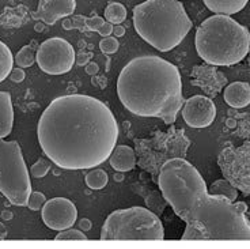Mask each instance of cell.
I'll return each mask as SVG.
<instances>
[{"instance_id":"1","label":"cell","mask_w":250,"mask_h":249,"mask_svg":"<svg viewBox=\"0 0 250 249\" xmlns=\"http://www.w3.org/2000/svg\"><path fill=\"white\" fill-rule=\"evenodd\" d=\"M37 136L45 156L59 168L83 170L109 159L119 139V125L102 101L69 94L55 98L42 112Z\"/></svg>"},{"instance_id":"2","label":"cell","mask_w":250,"mask_h":249,"mask_svg":"<svg viewBox=\"0 0 250 249\" xmlns=\"http://www.w3.org/2000/svg\"><path fill=\"white\" fill-rule=\"evenodd\" d=\"M158 185L187 227L184 241H250V217L244 202L208 193L200 172L190 162L175 157L163 162Z\"/></svg>"},{"instance_id":"3","label":"cell","mask_w":250,"mask_h":249,"mask_svg":"<svg viewBox=\"0 0 250 249\" xmlns=\"http://www.w3.org/2000/svg\"><path fill=\"white\" fill-rule=\"evenodd\" d=\"M117 94L129 112L140 117H159L173 124L184 105L181 74L162 57L147 55L132 59L121 69Z\"/></svg>"},{"instance_id":"4","label":"cell","mask_w":250,"mask_h":249,"mask_svg":"<svg viewBox=\"0 0 250 249\" xmlns=\"http://www.w3.org/2000/svg\"><path fill=\"white\" fill-rule=\"evenodd\" d=\"M132 21L139 36L161 52L178 46L193 26L181 0H146L133 8Z\"/></svg>"},{"instance_id":"5","label":"cell","mask_w":250,"mask_h":249,"mask_svg":"<svg viewBox=\"0 0 250 249\" xmlns=\"http://www.w3.org/2000/svg\"><path fill=\"white\" fill-rule=\"evenodd\" d=\"M194 45L207 64L230 67L249 55L250 33L231 17L216 14L197 27Z\"/></svg>"},{"instance_id":"6","label":"cell","mask_w":250,"mask_h":249,"mask_svg":"<svg viewBox=\"0 0 250 249\" xmlns=\"http://www.w3.org/2000/svg\"><path fill=\"white\" fill-rule=\"evenodd\" d=\"M104 241H161L165 229L154 212L146 207H129L112 212L101 229Z\"/></svg>"},{"instance_id":"7","label":"cell","mask_w":250,"mask_h":249,"mask_svg":"<svg viewBox=\"0 0 250 249\" xmlns=\"http://www.w3.org/2000/svg\"><path fill=\"white\" fill-rule=\"evenodd\" d=\"M0 192L14 205L25 207L31 193L30 173L17 140L0 137Z\"/></svg>"},{"instance_id":"8","label":"cell","mask_w":250,"mask_h":249,"mask_svg":"<svg viewBox=\"0 0 250 249\" xmlns=\"http://www.w3.org/2000/svg\"><path fill=\"white\" fill-rule=\"evenodd\" d=\"M218 165L225 179L238 191L250 195V142L222 150L218 156Z\"/></svg>"},{"instance_id":"9","label":"cell","mask_w":250,"mask_h":249,"mask_svg":"<svg viewBox=\"0 0 250 249\" xmlns=\"http://www.w3.org/2000/svg\"><path fill=\"white\" fill-rule=\"evenodd\" d=\"M76 60L75 49L67 40L52 37L45 40L36 52V63L49 75L67 74Z\"/></svg>"},{"instance_id":"10","label":"cell","mask_w":250,"mask_h":249,"mask_svg":"<svg viewBox=\"0 0 250 249\" xmlns=\"http://www.w3.org/2000/svg\"><path fill=\"white\" fill-rule=\"evenodd\" d=\"M78 218L75 204L67 198L46 200L42 207V221L52 230L62 231L72 227Z\"/></svg>"},{"instance_id":"11","label":"cell","mask_w":250,"mask_h":249,"mask_svg":"<svg viewBox=\"0 0 250 249\" xmlns=\"http://www.w3.org/2000/svg\"><path fill=\"white\" fill-rule=\"evenodd\" d=\"M182 117L192 128H207L216 117V106L206 95H193L184 102Z\"/></svg>"},{"instance_id":"12","label":"cell","mask_w":250,"mask_h":249,"mask_svg":"<svg viewBox=\"0 0 250 249\" xmlns=\"http://www.w3.org/2000/svg\"><path fill=\"white\" fill-rule=\"evenodd\" d=\"M75 8V0H40L34 17L46 25H55L60 18L72 15Z\"/></svg>"},{"instance_id":"13","label":"cell","mask_w":250,"mask_h":249,"mask_svg":"<svg viewBox=\"0 0 250 249\" xmlns=\"http://www.w3.org/2000/svg\"><path fill=\"white\" fill-rule=\"evenodd\" d=\"M225 101L235 109H242L250 104V85L246 82H234L225 89Z\"/></svg>"},{"instance_id":"14","label":"cell","mask_w":250,"mask_h":249,"mask_svg":"<svg viewBox=\"0 0 250 249\" xmlns=\"http://www.w3.org/2000/svg\"><path fill=\"white\" fill-rule=\"evenodd\" d=\"M110 166L117 172H129L136 166V153L129 146H117L109 157Z\"/></svg>"},{"instance_id":"15","label":"cell","mask_w":250,"mask_h":249,"mask_svg":"<svg viewBox=\"0 0 250 249\" xmlns=\"http://www.w3.org/2000/svg\"><path fill=\"white\" fill-rule=\"evenodd\" d=\"M14 124V109L11 94L0 91V137L4 139L11 131Z\"/></svg>"},{"instance_id":"16","label":"cell","mask_w":250,"mask_h":249,"mask_svg":"<svg viewBox=\"0 0 250 249\" xmlns=\"http://www.w3.org/2000/svg\"><path fill=\"white\" fill-rule=\"evenodd\" d=\"M208 10L222 15H234L242 11L249 0H203Z\"/></svg>"},{"instance_id":"17","label":"cell","mask_w":250,"mask_h":249,"mask_svg":"<svg viewBox=\"0 0 250 249\" xmlns=\"http://www.w3.org/2000/svg\"><path fill=\"white\" fill-rule=\"evenodd\" d=\"M209 192L212 195H218V196H225L231 202H235L238 198V189L227 179H219L212 182Z\"/></svg>"},{"instance_id":"18","label":"cell","mask_w":250,"mask_h":249,"mask_svg":"<svg viewBox=\"0 0 250 249\" xmlns=\"http://www.w3.org/2000/svg\"><path fill=\"white\" fill-rule=\"evenodd\" d=\"M82 19L84 21L83 23L86 25L84 30H93L97 31L98 34H101L102 37H107L113 33V25L106 22L104 18L101 17H93V18H86L82 17Z\"/></svg>"},{"instance_id":"19","label":"cell","mask_w":250,"mask_h":249,"mask_svg":"<svg viewBox=\"0 0 250 249\" xmlns=\"http://www.w3.org/2000/svg\"><path fill=\"white\" fill-rule=\"evenodd\" d=\"M14 56L10 48L3 41H0V83L10 76L13 71Z\"/></svg>"},{"instance_id":"20","label":"cell","mask_w":250,"mask_h":249,"mask_svg":"<svg viewBox=\"0 0 250 249\" xmlns=\"http://www.w3.org/2000/svg\"><path fill=\"white\" fill-rule=\"evenodd\" d=\"M104 15H105L106 22H109V23H112V25H121L126 19V8H125L124 4L114 1V3L107 4Z\"/></svg>"},{"instance_id":"21","label":"cell","mask_w":250,"mask_h":249,"mask_svg":"<svg viewBox=\"0 0 250 249\" xmlns=\"http://www.w3.org/2000/svg\"><path fill=\"white\" fill-rule=\"evenodd\" d=\"M107 173L104 169H94L91 172H88L86 175V184L88 188L91 189H102L107 185Z\"/></svg>"},{"instance_id":"22","label":"cell","mask_w":250,"mask_h":249,"mask_svg":"<svg viewBox=\"0 0 250 249\" xmlns=\"http://www.w3.org/2000/svg\"><path fill=\"white\" fill-rule=\"evenodd\" d=\"M15 62H17V66H19L21 68H29V67H31L36 63V53L33 50V46H30V45L23 46L17 53Z\"/></svg>"},{"instance_id":"23","label":"cell","mask_w":250,"mask_h":249,"mask_svg":"<svg viewBox=\"0 0 250 249\" xmlns=\"http://www.w3.org/2000/svg\"><path fill=\"white\" fill-rule=\"evenodd\" d=\"M56 241H87V236L82 230L78 229H65V230L59 231L55 237Z\"/></svg>"},{"instance_id":"24","label":"cell","mask_w":250,"mask_h":249,"mask_svg":"<svg viewBox=\"0 0 250 249\" xmlns=\"http://www.w3.org/2000/svg\"><path fill=\"white\" fill-rule=\"evenodd\" d=\"M50 169L49 161H46L44 158H40L36 163H33V166L30 168V175L33 177H37V179H41V177H45L48 175Z\"/></svg>"},{"instance_id":"25","label":"cell","mask_w":250,"mask_h":249,"mask_svg":"<svg viewBox=\"0 0 250 249\" xmlns=\"http://www.w3.org/2000/svg\"><path fill=\"white\" fill-rule=\"evenodd\" d=\"M46 198L42 192H33L31 191L30 196H29V202H27V207L30 208L31 211H38L42 210Z\"/></svg>"},{"instance_id":"26","label":"cell","mask_w":250,"mask_h":249,"mask_svg":"<svg viewBox=\"0 0 250 249\" xmlns=\"http://www.w3.org/2000/svg\"><path fill=\"white\" fill-rule=\"evenodd\" d=\"M119 41L114 37H110V36L104 37L100 41V49L102 50L104 53H106V55H113V53H116V52L119 50Z\"/></svg>"},{"instance_id":"27","label":"cell","mask_w":250,"mask_h":249,"mask_svg":"<svg viewBox=\"0 0 250 249\" xmlns=\"http://www.w3.org/2000/svg\"><path fill=\"white\" fill-rule=\"evenodd\" d=\"M25 71L21 68H13V71H11V74H10V79L13 82H17V83H19V82H22L23 79H25Z\"/></svg>"},{"instance_id":"28","label":"cell","mask_w":250,"mask_h":249,"mask_svg":"<svg viewBox=\"0 0 250 249\" xmlns=\"http://www.w3.org/2000/svg\"><path fill=\"white\" fill-rule=\"evenodd\" d=\"M98 71H100V66H98L97 63L88 62L87 64H86V72H87L88 75L98 74Z\"/></svg>"},{"instance_id":"29","label":"cell","mask_w":250,"mask_h":249,"mask_svg":"<svg viewBox=\"0 0 250 249\" xmlns=\"http://www.w3.org/2000/svg\"><path fill=\"white\" fill-rule=\"evenodd\" d=\"M113 33H114V37H123L125 34V29L121 25L113 26Z\"/></svg>"},{"instance_id":"30","label":"cell","mask_w":250,"mask_h":249,"mask_svg":"<svg viewBox=\"0 0 250 249\" xmlns=\"http://www.w3.org/2000/svg\"><path fill=\"white\" fill-rule=\"evenodd\" d=\"M79 227L82 230H90L91 229V222L88 219H82L81 224H79Z\"/></svg>"},{"instance_id":"31","label":"cell","mask_w":250,"mask_h":249,"mask_svg":"<svg viewBox=\"0 0 250 249\" xmlns=\"http://www.w3.org/2000/svg\"><path fill=\"white\" fill-rule=\"evenodd\" d=\"M36 30H42V26L41 25H36Z\"/></svg>"},{"instance_id":"32","label":"cell","mask_w":250,"mask_h":249,"mask_svg":"<svg viewBox=\"0 0 250 249\" xmlns=\"http://www.w3.org/2000/svg\"><path fill=\"white\" fill-rule=\"evenodd\" d=\"M249 52H250V49H249Z\"/></svg>"}]
</instances>
